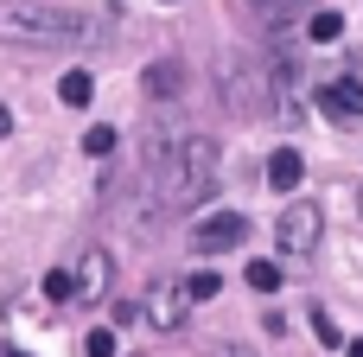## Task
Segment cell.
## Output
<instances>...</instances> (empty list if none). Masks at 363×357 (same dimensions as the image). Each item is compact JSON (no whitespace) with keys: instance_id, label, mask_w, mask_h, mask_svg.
<instances>
[{"instance_id":"obj_1","label":"cell","mask_w":363,"mask_h":357,"mask_svg":"<svg viewBox=\"0 0 363 357\" xmlns=\"http://www.w3.org/2000/svg\"><path fill=\"white\" fill-rule=\"evenodd\" d=\"M217 185V141L211 134H179L160 160H153V192L172 211H198Z\"/></svg>"},{"instance_id":"obj_2","label":"cell","mask_w":363,"mask_h":357,"mask_svg":"<svg viewBox=\"0 0 363 357\" xmlns=\"http://www.w3.org/2000/svg\"><path fill=\"white\" fill-rule=\"evenodd\" d=\"M319 236H325L319 204H287V211H281V224H274V249H281L287 262H306V256L319 249Z\"/></svg>"},{"instance_id":"obj_3","label":"cell","mask_w":363,"mask_h":357,"mask_svg":"<svg viewBox=\"0 0 363 357\" xmlns=\"http://www.w3.org/2000/svg\"><path fill=\"white\" fill-rule=\"evenodd\" d=\"M236 243H249V217L242 211H217V217H198L191 224V249L198 256H223Z\"/></svg>"},{"instance_id":"obj_4","label":"cell","mask_w":363,"mask_h":357,"mask_svg":"<svg viewBox=\"0 0 363 357\" xmlns=\"http://www.w3.org/2000/svg\"><path fill=\"white\" fill-rule=\"evenodd\" d=\"M319 109L338 121V128H363V83L357 77H338V83H319Z\"/></svg>"},{"instance_id":"obj_5","label":"cell","mask_w":363,"mask_h":357,"mask_svg":"<svg viewBox=\"0 0 363 357\" xmlns=\"http://www.w3.org/2000/svg\"><path fill=\"white\" fill-rule=\"evenodd\" d=\"M223 96L242 109V115H255V109H268V70H262V83L249 77V64L236 57V64H223Z\"/></svg>"},{"instance_id":"obj_6","label":"cell","mask_w":363,"mask_h":357,"mask_svg":"<svg viewBox=\"0 0 363 357\" xmlns=\"http://www.w3.org/2000/svg\"><path fill=\"white\" fill-rule=\"evenodd\" d=\"M140 83H147V96H153V102H166V96H179V89H185V64H179V57H160V64H147V77H140Z\"/></svg>"},{"instance_id":"obj_7","label":"cell","mask_w":363,"mask_h":357,"mask_svg":"<svg viewBox=\"0 0 363 357\" xmlns=\"http://www.w3.org/2000/svg\"><path fill=\"white\" fill-rule=\"evenodd\" d=\"M300 179H306V160H300L294 147L268 153V185H274V192H287V198H294V192H300Z\"/></svg>"},{"instance_id":"obj_8","label":"cell","mask_w":363,"mask_h":357,"mask_svg":"<svg viewBox=\"0 0 363 357\" xmlns=\"http://www.w3.org/2000/svg\"><path fill=\"white\" fill-rule=\"evenodd\" d=\"M102 281H108V256H102V249H89V256L77 262V300H96V294H102Z\"/></svg>"},{"instance_id":"obj_9","label":"cell","mask_w":363,"mask_h":357,"mask_svg":"<svg viewBox=\"0 0 363 357\" xmlns=\"http://www.w3.org/2000/svg\"><path fill=\"white\" fill-rule=\"evenodd\" d=\"M153 326H185V294L179 287H153Z\"/></svg>"},{"instance_id":"obj_10","label":"cell","mask_w":363,"mask_h":357,"mask_svg":"<svg viewBox=\"0 0 363 357\" xmlns=\"http://www.w3.org/2000/svg\"><path fill=\"white\" fill-rule=\"evenodd\" d=\"M89 96H96V77H89V70H64V77H57V102L83 109Z\"/></svg>"},{"instance_id":"obj_11","label":"cell","mask_w":363,"mask_h":357,"mask_svg":"<svg viewBox=\"0 0 363 357\" xmlns=\"http://www.w3.org/2000/svg\"><path fill=\"white\" fill-rule=\"evenodd\" d=\"M249 6H255V13H262L274 32H287V26L300 19V0H249Z\"/></svg>"},{"instance_id":"obj_12","label":"cell","mask_w":363,"mask_h":357,"mask_svg":"<svg viewBox=\"0 0 363 357\" xmlns=\"http://www.w3.org/2000/svg\"><path fill=\"white\" fill-rule=\"evenodd\" d=\"M338 32H345V19H338L332 6H325V13H306V38H319V45H325V38H338Z\"/></svg>"},{"instance_id":"obj_13","label":"cell","mask_w":363,"mask_h":357,"mask_svg":"<svg viewBox=\"0 0 363 357\" xmlns=\"http://www.w3.org/2000/svg\"><path fill=\"white\" fill-rule=\"evenodd\" d=\"M45 300H57V307H64V300H77V275L51 268V275H45Z\"/></svg>"},{"instance_id":"obj_14","label":"cell","mask_w":363,"mask_h":357,"mask_svg":"<svg viewBox=\"0 0 363 357\" xmlns=\"http://www.w3.org/2000/svg\"><path fill=\"white\" fill-rule=\"evenodd\" d=\"M217 294H223V281H217L211 268H198V275L185 281V300H217Z\"/></svg>"},{"instance_id":"obj_15","label":"cell","mask_w":363,"mask_h":357,"mask_svg":"<svg viewBox=\"0 0 363 357\" xmlns=\"http://www.w3.org/2000/svg\"><path fill=\"white\" fill-rule=\"evenodd\" d=\"M249 287H255V294H274V287H281V268H274V262H249Z\"/></svg>"},{"instance_id":"obj_16","label":"cell","mask_w":363,"mask_h":357,"mask_svg":"<svg viewBox=\"0 0 363 357\" xmlns=\"http://www.w3.org/2000/svg\"><path fill=\"white\" fill-rule=\"evenodd\" d=\"M306 326H313V339H319V345H345V332L332 326V313H319V307H313V319H306Z\"/></svg>"},{"instance_id":"obj_17","label":"cell","mask_w":363,"mask_h":357,"mask_svg":"<svg viewBox=\"0 0 363 357\" xmlns=\"http://www.w3.org/2000/svg\"><path fill=\"white\" fill-rule=\"evenodd\" d=\"M83 357H115V332H108V326H96V332L83 339Z\"/></svg>"},{"instance_id":"obj_18","label":"cell","mask_w":363,"mask_h":357,"mask_svg":"<svg viewBox=\"0 0 363 357\" xmlns=\"http://www.w3.org/2000/svg\"><path fill=\"white\" fill-rule=\"evenodd\" d=\"M83 153H96V160L115 153V128H89V134H83Z\"/></svg>"},{"instance_id":"obj_19","label":"cell","mask_w":363,"mask_h":357,"mask_svg":"<svg viewBox=\"0 0 363 357\" xmlns=\"http://www.w3.org/2000/svg\"><path fill=\"white\" fill-rule=\"evenodd\" d=\"M6 134H13V109L0 102V141H6Z\"/></svg>"},{"instance_id":"obj_20","label":"cell","mask_w":363,"mask_h":357,"mask_svg":"<svg viewBox=\"0 0 363 357\" xmlns=\"http://www.w3.org/2000/svg\"><path fill=\"white\" fill-rule=\"evenodd\" d=\"M223 357H255V351H242V345H223Z\"/></svg>"},{"instance_id":"obj_21","label":"cell","mask_w":363,"mask_h":357,"mask_svg":"<svg viewBox=\"0 0 363 357\" xmlns=\"http://www.w3.org/2000/svg\"><path fill=\"white\" fill-rule=\"evenodd\" d=\"M345 357H363V339H351V345H345Z\"/></svg>"},{"instance_id":"obj_22","label":"cell","mask_w":363,"mask_h":357,"mask_svg":"<svg viewBox=\"0 0 363 357\" xmlns=\"http://www.w3.org/2000/svg\"><path fill=\"white\" fill-rule=\"evenodd\" d=\"M13 357H26V351H13Z\"/></svg>"},{"instance_id":"obj_23","label":"cell","mask_w":363,"mask_h":357,"mask_svg":"<svg viewBox=\"0 0 363 357\" xmlns=\"http://www.w3.org/2000/svg\"><path fill=\"white\" fill-rule=\"evenodd\" d=\"M357 204H363V192H357Z\"/></svg>"}]
</instances>
